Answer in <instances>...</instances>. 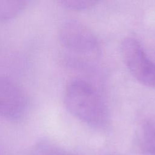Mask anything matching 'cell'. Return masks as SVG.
<instances>
[{"label":"cell","mask_w":155,"mask_h":155,"mask_svg":"<svg viewBox=\"0 0 155 155\" xmlns=\"http://www.w3.org/2000/svg\"><path fill=\"white\" fill-rule=\"evenodd\" d=\"M64 103L67 110L79 120L94 127L102 128L109 121V111L96 88L82 79H73L67 85Z\"/></svg>","instance_id":"obj_1"},{"label":"cell","mask_w":155,"mask_h":155,"mask_svg":"<svg viewBox=\"0 0 155 155\" xmlns=\"http://www.w3.org/2000/svg\"><path fill=\"white\" fill-rule=\"evenodd\" d=\"M120 54L128 70L139 82L155 88V63L147 57L137 41L130 38L124 39Z\"/></svg>","instance_id":"obj_2"},{"label":"cell","mask_w":155,"mask_h":155,"mask_svg":"<svg viewBox=\"0 0 155 155\" xmlns=\"http://www.w3.org/2000/svg\"><path fill=\"white\" fill-rule=\"evenodd\" d=\"M28 96L13 79L0 76V117L12 120L22 118L29 108Z\"/></svg>","instance_id":"obj_3"},{"label":"cell","mask_w":155,"mask_h":155,"mask_svg":"<svg viewBox=\"0 0 155 155\" xmlns=\"http://www.w3.org/2000/svg\"><path fill=\"white\" fill-rule=\"evenodd\" d=\"M58 36L62 45L71 51L89 54L97 48L98 42L94 35L76 21L69 20L62 24Z\"/></svg>","instance_id":"obj_4"},{"label":"cell","mask_w":155,"mask_h":155,"mask_svg":"<svg viewBox=\"0 0 155 155\" xmlns=\"http://www.w3.org/2000/svg\"><path fill=\"white\" fill-rule=\"evenodd\" d=\"M27 1H0V21H7L15 18L27 7Z\"/></svg>","instance_id":"obj_5"},{"label":"cell","mask_w":155,"mask_h":155,"mask_svg":"<svg viewBox=\"0 0 155 155\" xmlns=\"http://www.w3.org/2000/svg\"><path fill=\"white\" fill-rule=\"evenodd\" d=\"M142 134L146 148L155 155V120L148 121L144 125Z\"/></svg>","instance_id":"obj_6"},{"label":"cell","mask_w":155,"mask_h":155,"mask_svg":"<svg viewBox=\"0 0 155 155\" xmlns=\"http://www.w3.org/2000/svg\"><path fill=\"white\" fill-rule=\"evenodd\" d=\"M59 2L66 8L73 10H82L91 8L96 4L97 1L90 0H61Z\"/></svg>","instance_id":"obj_7"},{"label":"cell","mask_w":155,"mask_h":155,"mask_svg":"<svg viewBox=\"0 0 155 155\" xmlns=\"http://www.w3.org/2000/svg\"><path fill=\"white\" fill-rule=\"evenodd\" d=\"M35 155H73L70 153L54 148L47 143H41L37 147Z\"/></svg>","instance_id":"obj_8"}]
</instances>
